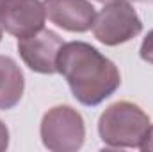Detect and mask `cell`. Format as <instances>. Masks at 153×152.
I'll use <instances>...</instances> for the list:
<instances>
[{"mask_svg": "<svg viewBox=\"0 0 153 152\" xmlns=\"http://www.w3.org/2000/svg\"><path fill=\"white\" fill-rule=\"evenodd\" d=\"M57 72L68 81L73 97L84 106L102 104L121 86L117 66L85 41L62 45Z\"/></svg>", "mask_w": 153, "mask_h": 152, "instance_id": "cell-1", "label": "cell"}, {"mask_svg": "<svg viewBox=\"0 0 153 152\" xmlns=\"http://www.w3.org/2000/svg\"><path fill=\"white\" fill-rule=\"evenodd\" d=\"M139 54H141V59L143 61L153 65V29L146 34V38L143 39V45H141Z\"/></svg>", "mask_w": 153, "mask_h": 152, "instance_id": "cell-9", "label": "cell"}, {"mask_svg": "<svg viewBox=\"0 0 153 152\" xmlns=\"http://www.w3.org/2000/svg\"><path fill=\"white\" fill-rule=\"evenodd\" d=\"M46 11L39 0H0V25L16 38L43 29Z\"/></svg>", "mask_w": 153, "mask_h": 152, "instance_id": "cell-6", "label": "cell"}, {"mask_svg": "<svg viewBox=\"0 0 153 152\" xmlns=\"http://www.w3.org/2000/svg\"><path fill=\"white\" fill-rule=\"evenodd\" d=\"M2 31H4V29H2V25H0V41H2Z\"/></svg>", "mask_w": 153, "mask_h": 152, "instance_id": "cell-13", "label": "cell"}, {"mask_svg": "<svg viewBox=\"0 0 153 152\" xmlns=\"http://www.w3.org/2000/svg\"><path fill=\"white\" fill-rule=\"evenodd\" d=\"M150 116L134 102H114L98 120V134L111 149H139L148 129Z\"/></svg>", "mask_w": 153, "mask_h": 152, "instance_id": "cell-2", "label": "cell"}, {"mask_svg": "<svg viewBox=\"0 0 153 152\" xmlns=\"http://www.w3.org/2000/svg\"><path fill=\"white\" fill-rule=\"evenodd\" d=\"M91 29L100 43L116 47L141 34L143 22L130 2H109L96 14Z\"/></svg>", "mask_w": 153, "mask_h": 152, "instance_id": "cell-4", "label": "cell"}, {"mask_svg": "<svg viewBox=\"0 0 153 152\" xmlns=\"http://www.w3.org/2000/svg\"><path fill=\"white\" fill-rule=\"evenodd\" d=\"M25 79L14 59L0 56V109H13L23 97Z\"/></svg>", "mask_w": 153, "mask_h": 152, "instance_id": "cell-8", "label": "cell"}, {"mask_svg": "<svg viewBox=\"0 0 153 152\" xmlns=\"http://www.w3.org/2000/svg\"><path fill=\"white\" fill-rule=\"evenodd\" d=\"M7 147H9V131L5 123L0 120V152H4Z\"/></svg>", "mask_w": 153, "mask_h": 152, "instance_id": "cell-11", "label": "cell"}, {"mask_svg": "<svg viewBox=\"0 0 153 152\" xmlns=\"http://www.w3.org/2000/svg\"><path fill=\"white\" fill-rule=\"evenodd\" d=\"M62 45L64 41L57 32L43 27L34 34L18 38V52L32 72L52 75L57 74V57Z\"/></svg>", "mask_w": 153, "mask_h": 152, "instance_id": "cell-5", "label": "cell"}, {"mask_svg": "<svg viewBox=\"0 0 153 152\" xmlns=\"http://www.w3.org/2000/svg\"><path fill=\"white\" fill-rule=\"evenodd\" d=\"M98 2H103V4H109V2H141V4H146V2H153V0H98Z\"/></svg>", "mask_w": 153, "mask_h": 152, "instance_id": "cell-12", "label": "cell"}, {"mask_svg": "<svg viewBox=\"0 0 153 152\" xmlns=\"http://www.w3.org/2000/svg\"><path fill=\"white\" fill-rule=\"evenodd\" d=\"M46 16L68 32H85L93 27L96 11L87 0H45Z\"/></svg>", "mask_w": 153, "mask_h": 152, "instance_id": "cell-7", "label": "cell"}, {"mask_svg": "<svg viewBox=\"0 0 153 152\" xmlns=\"http://www.w3.org/2000/svg\"><path fill=\"white\" fill-rule=\"evenodd\" d=\"M39 132L48 150L75 152L84 145L85 123L82 114L71 106H55L45 113Z\"/></svg>", "mask_w": 153, "mask_h": 152, "instance_id": "cell-3", "label": "cell"}, {"mask_svg": "<svg viewBox=\"0 0 153 152\" xmlns=\"http://www.w3.org/2000/svg\"><path fill=\"white\" fill-rule=\"evenodd\" d=\"M139 149L143 152H153V125H150V129H148V132H146Z\"/></svg>", "mask_w": 153, "mask_h": 152, "instance_id": "cell-10", "label": "cell"}]
</instances>
